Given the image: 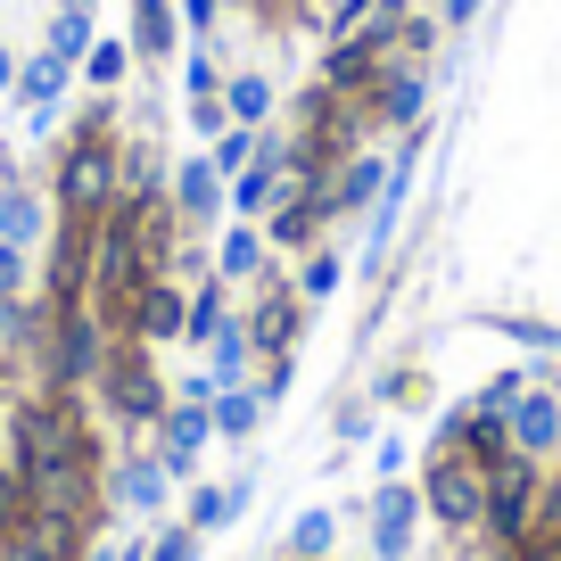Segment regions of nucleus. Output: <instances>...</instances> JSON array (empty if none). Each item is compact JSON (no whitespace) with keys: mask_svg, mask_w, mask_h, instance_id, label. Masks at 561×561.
I'll list each match as a JSON object with an SVG mask.
<instances>
[{"mask_svg":"<svg viewBox=\"0 0 561 561\" xmlns=\"http://www.w3.org/2000/svg\"><path fill=\"white\" fill-rule=\"evenodd\" d=\"M0 438H9V462L18 479L34 488V504H107V455H100V430H91L83 397L75 388H25L0 421Z\"/></svg>","mask_w":561,"mask_h":561,"instance_id":"1","label":"nucleus"},{"mask_svg":"<svg viewBox=\"0 0 561 561\" xmlns=\"http://www.w3.org/2000/svg\"><path fill=\"white\" fill-rule=\"evenodd\" d=\"M116 91H91V107L75 116V133L58 140V165H50V207L58 215H107L116 207Z\"/></svg>","mask_w":561,"mask_h":561,"instance_id":"2","label":"nucleus"},{"mask_svg":"<svg viewBox=\"0 0 561 561\" xmlns=\"http://www.w3.org/2000/svg\"><path fill=\"white\" fill-rule=\"evenodd\" d=\"M91 404H100L116 430H158V413L174 404V388H165V371H158V347H149V339H116L100 380H91Z\"/></svg>","mask_w":561,"mask_h":561,"instance_id":"3","label":"nucleus"},{"mask_svg":"<svg viewBox=\"0 0 561 561\" xmlns=\"http://www.w3.org/2000/svg\"><path fill=\"white\" fill-rule=\"evenodd\" d=\"M107 347H116V331H107L91 306H50L42 347H34V388H75V397H91Z\"/></svg>","mask_w":561,"mask_h":561,"instance_id":"4","label":"nucleus"},{"mask_svg":"<svg viewBox=\"0 0 561 561\" xmlns=\"http://www.w3.org/2000/svg\"><path fill=\"white\" fill-rule=\"evenodd\" d=\"M413 488H421L430 528H446V537H479L488 528V462H471L462 446H430Z\"/></svg>","mask_w":561,"mask_h":561,"instance_id":"5","label":"nucleus"},{"mask_svg":"<svg viewBox=\"0 0 561 561\" xmlns=\"http://www.w3.org/2000/svg\"><path fill=\"white\" fill-rule=\"evenodd\" d=\"M240 322H248V347H256V364L298 355V339H306V298H298V280L273 264V273L256 280V298L240 306Z\"/></svg>","mask_w":561,"mask_h":561,"instance_id":"6","label":"nucleus"},{"mask_svg":"<svg viewBox=\"0 0 561 561\" xmlns=\"http://www.w3.org/2000/svg\"><path fill=\"white\" fill-rule=\"evenodd\" d=\"M537 488H545V462L528 455H504L488 462V545H528V520H537Z\"/></svg>","mask_w":561,"mask_h":561,"instance_id":"7","label":"nucleus"},{"mask_svg":"<svg viewBox=\"0 0 561 561\" xmlns=\"http://www.w3.org/2000/svg\"><path fill=\"white\" fill-rule=\"evenodd\" d=\"M430 528V512H421V488L413 479H380L364 504V537H371V561H413V537Z\"/></svg>","mask_w":561,"mask_h":561,"instance_id":"8","label":"nucleus"},{"mask_svg":"<svg viewBox=\"0 0 561 561\" xmlns=\"http://www.w3.org/2000/svg\"><path fill=\"white\" fill-rule=\"evenodd\" d=\"M364 100H371V124H380V133H413V124L430 116V58H388Z\"/></svg>","mask_w":561,"mask_h":561,"instance_id":"9","label":"nucleus"},{"mask_svg":"<svg viewBox=\"0 0 561 561\" xmlns=\"http://www.w3.org/2000/svg\"><path fill=\"white\" fill-rule=\"evenodd\" d=\"M231 182L215 174V158L207 149H191V158L174 165V182H165V198H174V215H182V231H224V215H231Z\"/></svg>","mask_w":561,"mask_h":561,"instance_id":"10","label":"nucleus"},{"mask_svg":"<svg viewBox=\"0 0 561 561\" xmlns=\"http://www.w3.org/2000/svg\"><path fill=\"white\" fill-rule=\"evenodd\" d=\"M67 91H75V67H67V58H50V50H25V58H18V91H9V100L25 107V133H58Z\"/></svg>","mask_w":561,"mask_h":561,"instance_id":"11","label":"nucleus"},{"mask_svg":"<svg viewBox=\"0 0 561 561\" xmlns=\"http://www.w3.org/2000/svg\"><path fill=\"white\" fill-rule=\"evenodd\" d=\"M504 421H512V455H528V462H553L561 455V397L545 380H528L520 397L504 404Z\"/></svg>","mask_w":561,"mask_h":561,"instance_id":"12","label":"nucleus"},{"mask_svg":"<svg viewBox=\"0 0 561 561\" xmlns=\"http://www.w3.org/2000/svg\"><path fill=\"white\" fill-rule=\"evenodd\" d=\"M182 322H191V280H149L133 306V331L124 339H149V347H182Z\"/></svg>","mask_w":561,"mask_h":561,"instance_id":"13","label":"nucleus"},{"mask_svg":"<svg viewBox=\"0 0 561 561\" xmlns=\"http://www.w3.org/2000/svg\"><path fill=\"white\" fill-rule=\"evenodd\" d=\"M50 224H58L50 191H34L25 174H9V182H0V240H9V248H25V256H34V248L50 240Z\"/></svg>","mask_w":561,"mask_h":561,"instance_id":"14","label":"nucleus"},{"mask_svg":"<svg viewBox=\"0 0 561 561\" xmlns=\"http://www.w3.org/2000/svg\"><path fill=\"white\" fill-rule=\"evenodd\" d=\"M273 264H280V256H273V240H264V224H224V231H215V280L256 289Z\"/></svg>","mask_w":561,"mask_h":561,"instance_id":"15","label":"nucleus"},{"mask_svg":"<svg viewBox=\"0 0 561 561\" xmlns=\"http://www.w3.org/2000/svg\"><path fill=\"white\" fill-rule=\"evenodd\" d=\"M107 495H116L124 512H149L158 520L165 504H174V479H165V462L140 446V455H124V462H107Z\"/></svg>","mask_w":561,"mask_h":561,"instance_id":"16","label":"nucleus"},{"mask_svg":"<svg viewBox=\"0 0 561 561\" xmlns=\"http://www.w3.org/2000/svg\"><path fill=\"white\" fill-rule=\"evenodd\" d=\"M380 191H388V158H380V149H355V158L331 174V224L371 215V198H380Z\"/></svg>","mask_w":561,"mask_h":561,"instance_id":"17","label":"nucleus"},{"mask_svg":"<svg viewBox=\"0 0 561 561\" xmlns=\"http://www.w3.org/2000/svg\"><path fill=\"white\" fill-rule=\"evenodd\" d=\"M124 42H133V58H174L182 50V9L174 0H133V25H124Z\"/></svg>","mask_w":561,"mask_h":561,"instance_id":"18","label":"nucleus"},{"mask_svg":"<svg viewBox=\"0 0 561 561\" xmlns=\"http://www.w3.org/2000/svg\"><path fill=\"white\" fill-rule=\"evenodd\" d=\"M224 116L231 124H248V133H264V124L280 116V91H273V75H224Z\"/></svg>","mask_w":561,"mask_h":561,"instance_id":"19","label":"nucleus"},{"mask_svg":"<svg viewBox=\"0 0 561 561\" xmlns=\"http://www.w3.org/2000/svg\"><path fill=\"white\" fill-rule=\"evenodd\" d=\"M224 322H231V280H191V322H182V347H198V355H207V339L215 331H224Z\"/></svg>","mask_w":561,"mask_h":561,"instance_id":"20","label":"nucleus"},{"mask_svg":"<svg viewBox=\"0 0 561 561\" xmlns=\"http://www.w3.org/2000/svg\"><path fill=\"white\" fill-rule=\"evenodd\" d=\"M331 545H339V512L306 504L298 520H289V537H280V553H289V561H331Z\"/></svg>","mask_w":561,"mask_h":561,"instance_id":"21","label":"nucleus"},{"mask_svg":"<svg viewBox=\"0 0 561 561\" xmlns=\"http://www.w3.org/2000/svg\"><path fill=\"white\" fill-rule=\"evenodd\" d=\"M207 413H215V438H224V446H248V438H256V421H264V397H256V388H215Z\"/></svg>","mask_w":561,"mask_h":561,"instance_id":"22","label":"nucleus"},{"mask_svg":"<svg viewBox=\"0 0 561 561\" xmlns=\"http://www.w3.org/2000/svg\"><path fill=\"white\" fill-rule=\"evenodd\" d=\"M133 67H140L133 42H124V34H100V42L83 50V67H75V75H83L91 91H124V75H133Z\"/></svg>","mask_w":561,"mask_h":561,"instance_id":"23","label":"nucleus"},{"mask_svg":"<svg viewBox=\"0 0 561 561\" xmlns=\"http://www.w3.org/2000/svg\"><path fill=\"white\" fill-rule=\"evenodd\" d=\"M100 42V9H58L50 18V34H42V50L50 58H67V67H83V50Z\"/></svg>","mask_w":561,"mask_h":561,"instance_id":"24","label":"nucleus"},{"mask_svg":"<svg viewBox=\"0 0 561 561\" xmlns=\"http://www.w3.org/2000/svg\"><path fill=\"white\" fill-rule=\"evenodd\" d=\"M339 280H347V256H339L331 240L306 248V264H298V298H306V306H322V298H339Z\"/></svg>","mask_w":561,"mask_h":561,"instance_id":"25","label":"nucleus"},{"mask_svg":"<svg viewBox=\"0 0 561 561\" xmlns=\"http://www.w3.org/2000/svg\"><path fill=\"white\" fill-rule=\"evenodd\" d=\"M545 545H561V455L545 462V488H537V520H528V545H520V553H545Z\"/></svg>","mask_w":561,"mask_h":561,"instance_id":"26","label":"nucleus"},{"mask_svg":"<svg viewBox=\"0 0 561 561\" xmlns=\"http://www.w3.org/2000/svg\"><path fill=\"white\" fill-rule=\"evenodd\" d=\"M256 140H264V133H248V124H224V133L207 140L215 174H224V182H231V174H248V158H256Z\"/></svg>","mask_w":561,"mask_h":561,"instance_id":"27","label":"nucleus"},{"mask_svg":"<svg viewBox=\"0 0 561 561\" xmlns=\"http://www.w3.org/2000/svg\"><path fill=\"white\" fill-rule=\"evenodd\" d=\"M182 520H191L198 537H215V528H231L240 512H231V495H224V488H207V479H198V488H191V504H182Z\"/></svg>","mask_w":561,"mask_h":561,"instance_id":"28","label":"nucleus"},{"mask_svg":"<svg viewBox=\"0 0 561 561\" xmlns=\"http://www.w3.org/2000/svg\"><path fill=\"white\" fill-rule=\"evenodd\" d=\"M198 553H207V537H198L191 520H165L158 537H149V553H140V561H198Z\"/></svg>","mask_w":561,"mask_h":561,"instance_id":"29","label":"nucleus"},{"mask_svg":"<svg viewBox=\"0 0 561 561\" xmlns=\"http://www.w3.org/2000/svg\"><path fill=\"white\" fill-rule=\"evenodd\" d=\"M25 512H34V488H25V479H18V462L0 455V537H9V528H18Z\"/></svg>","mask_w":561,"mask_h":561,"instance_id":"30","label":"nucleus"},{"mask_svg":"<svg viewBox=\"0 0 561 561\" xmlns=\"http://www.w3.org/2000/svg\"><path fill=\"white\" fill-rule=\"evenodd\" d=\"M207 91H224V75H215V50L198 42V50L182 58V100H207Z\"/></svg>","mask_w":561,"mask_h":561,"instance_id":"31","label":"nucleus"},{"mask_svg":"<svg viewBox=\"0 0 561 561\" xmlns=\"http://www.w3.org/2000/svg\"><path fill=\"white\" fill-rule=\"evenodd\" d=\"M0 298H34V256L0 240Z\"/></svg>","mask_w":561,"mask_h":561,"instance_id":"32","label":"nucleus"},{"mask_svg":"<svg viewBox=\"0 0 561 561\" xmlns=\"http://www.w3.org/2000/svg\"><path fill=\"white\" fill-rule=\"evenodd\" d=\"M140 553H149V545H140V537H116V528H100V537L83 545V561H140Z\"/></svg>","mask_w":561,"mask_h":561,"instance_id":"33","label":"nucleus"},{"mask_svg":"<svg viewBox=\"0 0 561 561\" xmlns=\"http://www.w3.org/2000/svg\"><path fill=\"white\" fill-rule=\"evenodd\" d=\"M224 124H231V116H224V91H207V100H191V133H198V140H215V133H224Z\"/></svg>","mask_w":561,"mask_h":561,"instance_id":"34","label":"nucleus"},{"mask_svg":"<svg viewBox=\"0 0 561 561\" xmlns=\"http://www.w3.org/2000/svg\"><path fill=\"white\" fill-rule=\"evenodd\" d=\"M182 9V34H215V18H224V0H174Z\"/></svg>","mask_w":561,"mask_h":561,"instance_id":"35","label":"nucleus"},{"mask_svg":"<svg viewBox=\"0 0 561 561\" xmlns=\"http://www.w3.org/2000/svg\"><path fill=\"white\" fill-rule=\"evenodd\" d=\"M404 455H413L404 438H380V446H371V471H380V479H404Z\"/></svg>","mask_w":561,"mask_h":561,"instance_id":"36","label":"nucleus"},{"mask_svg":"<svg viewBox=\"0 0 561 561\" xmlns=\"http://www.w3.org/2000/svg\"><path fill=\"white\" fill-rule=\"evenodd\" d=\"M339 438H347V446L371 438V404H339Z\"/></svg>","mask_w":561,"mask_h":561,"instance_id":"37","label":"nucleus"},{"mask_svg":"<svg viewBox=\"0 0 561 561\" xmlns=\"http://www.w3.org/2000/svg\"><path fill=\"white\" fill-rule=\"evenodd\" d=\"M9 331H18V298H0V371L18 364V347H9Z\"/></svg>","mask_w":561,"mask_h":561,"instance_id":"38","label":"nucleus"},{"mask_svg":"<svg viewBox=\"0 0 561 561\" xmlns=\"http://www.w3.org/2000/svg\"><path fill=\"white\" fill-rule=\"evenodd\" d=\"M0 91H18V50L0 42Z\"/></svg>","mask_w":561,"mask_h":561,"instance_id":"39","label":"nucleus"},{"mask_svg":"<svg viewBox=\"0 0 561 561\" xmlns=\"http://www.w3.org/2000/svg\"><path fill=\"white\" fill-rule=\"evenodd\" d=\"M537 380H545V388L561 397V355H553V364H537Z\"/></svg>","mask_w":561,"mask_h":561,"instance_id":"40","label":"nucleus"},{"mask_svg":"<svg viewBox=\"0 0 561 561\" xmlns=\"http://www.w3.org/2000/svg\"><path fill=\"white\" fill-rule=\"evenodd\" d=\"M9 404H18V380H9V371H0V421H9Z\"/></svg>","mask_w":561,"mask_h":561,"instance_id":"41","label":"nucleus"},{"mask_svg":"<svg viewBox=\"0 0 561 561\" xmlns=\"http://www.w3.org/2000/svg\"><path fill=\"white\" fill-rule=\"evenodd\" d=\"M58 9H100V0H58Z\"/></svg>","mask_w":561,"mask_h":561,"instance_id":"42","label":"nucleus"},{"mask_svg":"<svg viewBox=\"0 0 561 561\" xmlns=\"http://www.w3.org/2000/svg\"><path fill=\"white\" fill-rule=\"evenodd\" d=\"M404 9H438V0H404Z\"/></svg>","mask_w":561,"mask_h":561,"instance_id":"43","label":"nucleus"}]
</instances>
